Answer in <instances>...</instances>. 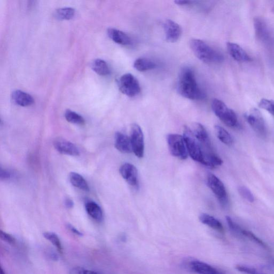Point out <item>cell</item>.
Wrapping results in <instances>:
<instances>
[{"label": "cell", "instance_id": "cell-9", "mask_svg": "<svg viewBox=\"0 0 274 274\" xmlns=\"http://www.w3.org/2000/svg\"><path fill=\"white\" fill-rule=\"evenodd\" d=\"M226 221L230 230L235 234L246 237V238L255 242V243L260 245L262 248L269 250V248L264 241L258 237L251 231L242 228L237 224L230 216H226Z\"/></svg>", "mask_w": 274, "mask_h": 274}, {"label": "cell", "instance_id": "cell-30", "mask_svg": "<svg viewBox=\"0 0 274 274\" xmlns=\"http://www.w3.org/2000/svg\"><path fill=\"white\" fill-rule=\"evenodd\" d=\"M65 118L68 122L73 124L81 125L85 123V120L81 116L69 109L66 111Z\"/></svg>", "mask_w": 274, "mask_h": 274}, {"label": "cell", "instance_id": "cell-24", "mask_svg": "<svg viewBox=\"0 0 274 274\" xmlns=\"http://www.w3.org/2000/svg\"><path fill=\"white\" fill-rule=\"evenodd\" d=\"M134 68L139 71L144 72L154 69L156 68V63L152 60L147 58L136 59L133 64Z\"/></svg>", "mask_w": 274, "mask_h": 274}, {"label": "cell", "instance_id": "cell-37", "mask_svg": "<svg viewBox=\"0 0 274 274\" xmlns=\"http://www.w3.org/2000/svg\"><path fill=\"white\" fill-rule=\"evenodd\" d=\"M68 228L72 232V233L79 236H81L83 234L77 229L75 227L72 226L71 225L68 224L67 225Z\"/></svg>", "mask_w": 274, "mask_h": 274}, {"label": "cell", "instance_id": "cell-5", "mask_svg": "<svg viewBox=\"0 0 274 274\" xmlns=\"http://www.w3.org/2000/svg\"><path fill=\"white\" fill-rule=\"evenodd\" d=\"M169 150L171 154L180 160H186L188 153L183 136L178 134H169L167 136Z\"/></svg>", "mask_w": 274, "mask_h": 274}, {"label": "cell", "instance_id": "cell-38", "mask_svg": "<svg viewBox=\"0 0 274 274\" xmlns=\"http://www.w3.org/2000/svg\"><path fill=\"white\" fill-rule=\"evenodd\" d=\"M175 4L178 6H187L191 4V2L184 1V0H178V1L175 2Z\"/></svg>", "mask_w": 274, "mask_h": 274}, {"label": "cell", "instance_id": "cell-23", "mask_svg": "<svg viewBox=\"0 0 274 274\" xmlns=\"http://www.w3.org/2000/svg\"><path fill=\"white\" fill-rule=\"evenodd\" d=\"M87 213L93 219L100 222L103 218V212L101 207L96 203L88 202L86 205Z\"/></svg>", "mask_w": 274, "mask_h": 274}, {"label": "cell", "instance_id": "cell-17", "mask_svg": "<svg viewBox=\"0 0 274 274\" xmlns=\"http://www.w3.org/2000/svg\"><path fill=\"white\" fill-rule=\"evenodd\" d=\"M227 47L229 54L235 61L239 62H249L252 61L246 51L239 45L234 43H228Z\"/></svg>", "mask_w": 274, "mask_h": 274}, {"label": "cell", "instance_id": "cell-8", "mask_svg": "<svg viewBox=\"0 0 274 274\" xmlns=\"http://www.w3.org/2000/svg\"><path fill=\"white\" fill-rule=\"evenodd\" d=\"M254 27L257 38L261 43L268 48H273L274 38L265 21L260 18H256Z\"/></svg>", "mask_w": 274, "mask_h": 274}, {"label": "cell", "instance_id": "cell-18", "mask_svg": "<svg viewBox=\"0 0 274 274\" xmlns=\"http://www.w3.org/2000/svg\"><path fill=\"white\" fill-rule=\"evenodd\" d=\"M115 146L120 152L130 153L132 152V147L129 136L118 132L115 135Z\"/></svg>", "mask_w": 274, "mask_h": 274}, {"label": "cell", "instance_id": "cell-35", "mask_svg": "<svg viewBox=\"0 0 274 274\" xmlns=\"http://www.w3.org/2000/svg\"><path fill=\"white\" fill-rule=\"evenodd\" d=\"M1 238L9 244L14 245L16 243V240L14 237L3 231H1Z\"/></svg>", "mask_w": 274, "mask_h": 274}, {"label": "cell", "instance_id": "cell-12", "mask_svg": "<svg viewBox=\"0 0 274 274\" xmlns=\"http://www.w3.org/2000/svg\"><path fill=\"white\" fill-rule=\"evenodd\" d=\"M208 187L217 197L220 202L226 204L228 197L226 188L223 182L215 175L209 174L207 178Z\"/></svg>", "mask_w": 274, "mask_h": 274}, {"label": "cell", "instance_id": "cell-31", "mask_svg": "<svg viewBox=\"0 0 274 274\" xmlns=\"http://www.w3.org/2000/svg\"><path fill=\"white\" fill-rule=\"evenodd\" d=\"M238 191L239 195L245 200H247L248 202L251 203H254L255 200V197L248 187L244 186H240L238 188Z\"/></svg>", "mask_w": 274, "mask_h": 274}, {"label": "cell", "instance_id": "cell-13", "mask_svg": "<svg viewBox=\"0 0 274 274\" xmlns=\"http://www.w3.org/2000/svg\"><path fill=\"white\" fill-rule=\"evenodd\" d=\"M163 26L166 40L168 43H174L180 39L182 34V29L174 21L171 19L166 20Z\"/></svg>", "mask_w": 274, "mask_h": 274}, {"label": "cell", "instance_id": "cell-19", "mask_svg": "<svg viewBox=\"0 0 274 274\" xmlns=\"http://www.w3.org/2000/svg\"><path fill=\"white\" fill-rule=\"evenodd\" d=\"M107 34L109 37L116 43L125 46L132 44L131 38L119 30L110 28L107 31Z\"/></svg>", "mask_w": 274, "mask_h": 274}, {"label": "cell", "instance_id": "cell-21", "mask_svg": "<svg viewBox=\"0 0 274 274\" xmlns=\"http://www.w3.org/2000/svg\"><path fill=\"white\" fill-rule=\"evenodd\" d=\"M200 222L210 228L223 233L224 228L222 224L215 217L206 213L200 214L199 217Z\"/></svg>", "mask_w": 274, "mask_h": 274}, {"label": "cell", "instance_id": "cell-1", "mask_svg": "<svg viewBox=\"0 0 274 274\" xmlns=\"http://www.w3.org/2000/svg\"><path fill=\"white\" fill-rule=\"evenodd\" d=\"M177 91L185 98L194 100H204L206 94L200 88L194 71L188 67L182 69L177 83Z\"/></svg>", "mask_w": 274, "mask_h": 274}, {"label": "cell", "instance_id": "cell-39", "mask_svg": "<svg viewBox=\"0 0 274 274\" xmlns=\"http://www.w3.org/2000/svg\"><path fill=\"white\" fill-rule=\"evenodd\" d=\"M66 206L68 208H71L73 207V203L70 199H67L65 200Z\"/></svg>", "mask_w": 274, "mask_h": 274}, {"label": "cell", "instance_id": "cell-14", "mask_svg": "<svg viewBox=\"0 0 274 274\" xmlns=\"http://www.w3.org/2000/svg\"><path fill=\"white\" fill-rule=\"evenodd\" d=\"M120 173L126 182L133 187L139 186V173L132 164L125 163L120 168Z\"/></svg>", "mask_w": 274, "mask_h": 274}, {"label": "cell", "instance_id": "cell-33", "mask_svg": "<svg viewBox=\"0 0 274 274\" xmlns=\"http://www.w3.org/2000/svg\"><path fill=\"white\" fill-rule=\"evenodd\" d=\"M235 268L239 272L245 274H266L254 267L245 265H237L236 266Z\"/></svg>", "mask_w": 274, "mask_h": 274}, {"label": "cell", "instance_id": "cell-29", "mask_svg": "<svg viewBox=\"0 0 274 274\" xmlns=\"http://www.w3.org/2000/svg\"><path fill=\"white\" fill-rule=\"evenodd\" d=\"M43 235L44 237L56 247L60 254H62L63 247L59 236L52 232H46Z\"/></svg>", "mask_w": 274, "mask_h": 274}, {"label": "cell", "instance_id": "cell-20", "mask_svg": "<svg viewBox=\"0 0 274 274\" xmlns=\"http://www.w3.org/2000/svg\"><path fill=\"white\" fill-rule=\"evenodd\" d=\"M12 97L13 101L20 106L28 107L34 103L33 97L22 91H15L12 93Z\"/></svg>", "mask_w": 274, "mask_h": 274}, {"label": "cell", "instance_id": "cell-3", "mask_svg": "<svg viewBox=\"0 0 274 274\" xmlns=\"http://www.w3.org/2000/svg\"><path fill=\"white\" fill-rule=\"evenodd\" d=\"M212 108L216 117L224 124L230 128L236 127L238 124L236 114L223 101L214 99L212 102Z\"/></svg>", "mask_w": 274, "mask_h": 274}, {"label": "cell", "instance_id": "cell-40", "mask_svg": "<svg viewBox=\"0 0 274 274\" xmlns=\"http://www.w3.org/2000/svg\"><path fill=\"white\" fill-rule=\"evenodd\" d=\"M0 274H6L2 268H1V271H0Z\"/></svg>", "mask_w": 274, "mask_h": 274}, {"label": "cell", "instance_id": "cell-26", "mask_svg": "<svg viewBox=\"0 0 274 274\" xmlns=\"http://www.w3.org/2000/svg\"><path fill=\"white\" fill-rule=\"evenodd\" d=\"M91 68L94 72L100 76H107L110 73V69L107 63L101 59L94 60L91 63Z\"/></svg>", "mask_w": 274, "mask_h": 274}, {"label": "cell", "instance_id": "cell-16", "mask_svg": "<svg viewBox=\"0 0 274 274\" xmlns=\"http://www.w3.org/2000/svg\"><path fill=\"white\" fill-rule=\"evenodd\" d=\"M55 149L60 153L71 156H79L80 152L76 146L71 142L59 139L54 143Z\"/></svg>", "mask_w": 274, "mask_h": 274}, {"label": "cell", "instance_id": "cell-28", "mask_svg": "<svg viewBox=\"0 0 274 274\" xmlns=\"http://www.w3.org/2000/svg\"><path fill=\"white\" fill-rule=\"evenodd\" d=\"M75 15V10L72 8H60L55 13L56 17L59 20H70Z\"/></svg>", "mask_w": 274, "mask_h": 274}, {"label": "cell", "instance_id": "cell-25", "mask_svg": "<svg viewBox=\"0 0 274 274\" xmlns=\"http://www.w3.org/2000/svg\"><path fill=\"white\" fill-rule=\"evenodd\" d=\"M69 180L72 185L85 191H89V185L84 177L78 173L72 172L70 174Z\"/></svg>", "mask_w": 274, "mask_h": 274}, {"label": "cell", "instance_id": "cell-6", "mask_svg": "<svg viewBox=\"0 0 274 274\" xmlns=\"http://www.w3.org/2000/svg\"><path fill=\"white\" fill-rule=\"evenodd\" d=\"M244 117L253 130L261 138L267 135V129L264 119L260 112L256 108H252L247 112Z\"/></svg>", "mask_w": 274, "mask_h": 274}, {"label": "cell", "instance_id": "cell-2", "mask_svg": "<svg viewBox=\"0 0 274 274\" xmlns=\"http://www.w3.org/2000/svg\"><path fill=\"white\" fill-rule=\"evenodd\" d=\"M189 45L197 58L207 64L221 63L225 60L221 52L202 40L192 39Z\"/></svg>", "mask_w": 274, "mask_h": 274}, {"label": "cell", "instance_id": "cell-27", "mask_svg": "<svg viewBox=\"0 0 274 274\" xmlns=\"http://www.w3.org/2000/svg\"><path fill=\"white\" fill-rule=\"evenodd\" d=\"M215 131L218 139L227 146H231L234 143V140L231 134L222 126H215Z\"/></svg>", "mask_w": 274, "mask_h": 274}, {"label": "cell", "instance_id": "cell-34", "mask_svg": "<svg viewBox=\"0 0 274 274\" xmlns=\"http://www.w3.org/2000/svg\"><path fill=\"white\" fill-rule=\"evenodd\" d=\"M70 274H99L98 272L86 269L81 267H76L73 268L70 272Z\"/></svg>", "mask_w": 274, "mask_h": 274}, {"label": "cell", "instance_id": "cell-7", "mask_svg": "<svg viewBox=\"0 0 274 274\" xmlns=\"http://www.w3.org/2000/svg\"><path fill=\"white\" fill-rule=\"evenodd\" d=\"M120 91L130 98L138 96L141 91L140 83L131 73H126L119 80Z\"/></svg>", "mask_w": 274, "mask_h": 274}, {"label": "cell", "instance_id": "cell-4", "mask_svg": "<svg viewBox=\"0 0 274 274\" xmlns=\"http://www.w3.org/2000/svg\"><path fill=\"white\" fill-rule=\"evenodd\" d=\"M183 138L189 155L194 161L202 163L203 161L202 146L196 138L191 128L187 126L184 127Z\"/></svg>", "mask_w": 274, "mask_h": 274}, {"label": "cell", "instance_id": "cell-32", "mask_svg": "<svg viewBox=\"0 0 274 274\" xmlns=\"http://www.w3.org/2000/svg\"><path fill=\"white\" fill-rule=\"evenodd\" d=\"M259 106L269 113L274 117V101L267 99H261L259 103Z\"/></svg>", "mask_w": 274, "mask_h": 274}, {"label": "cell", "instance_id": "cell-36", "mask_svg": "<svg viewBox=\"0 0 274 274\" xmlns=\"http://www.w3.org/2000/svg\"><path fill=\"white\" fill-rule=\"evenodd\" d=\"M0 177H1L2 180H8V179L11 177V174H10L8 171L4 170L3 169H1V172H0Z\"/></svg>", "mask_w": 274, "mask_h": 274}, {"label": "cell", "instance_id": "cell-41", "mask_svg": "<svg viewBox=\"0 0 274 274\" xmlns=\"http://www.w3.org/2000/svg\"><path fill=\"white\" fill-rule=\"evenodd\" d=\"M273 264L274 265V259L272 260Z\"/></svg>", "mask_w": 274, "mask_h": 274}, {"label": "cell", "instance_id": "cell-11", "mask_svg": "<svg viewBox=\"0 0 274 274\" xmlns=\"http://www.w3.org/2000/svg\"><path fill=\"white\" fill-rule=\"evenodd\" d=\"M184 265L187 269L198 274H225L208 263L194 259H187Z\"/></svg>", "mask_w": 274, "mask_h": 274}, {"label": "cell", "instance_id": "cell-15", "mask_svg": "<svg viewBox=\"0 0 274 274\" xmlns=\"http://www.w3.org/2000/svg\"><path fill=\"white\" fill-rule=\"evenodd\" d=\"M191 129L203 149H212L211 142H210L208 132L202 124L198 123H195Z\"/></svg>", "mask_w": 274, "mask_h": 274}, {"label": "cell", "instance_id": "cell-22", "mask_svg": "<svg viewBox=\"0 0 274 274\" xmlns=\"http://www.w3.org/2000/svg\"><path fill=\"white\" fill-rule=\"evenodd\" d=\"M223 161L213 151L204 155L202 164L210 168H216L222 165Z\"/></svg>", "mask_w": 274, "mask_h": 274}, {"label": "cell", "instance_id": "cell-10", "mask_svg": "<svg viewBox=\"0 0 274 274\" xmlns=\"http://www.w3.org/2000/svg\"><path fill=\"white\" fill-rule=\"evenodd\" d=\"M132 151L137 157L142 158L144 154V135L140 126L133 124L130 136Z\"/></svg>", "mask_w": 274, "mask_h": 274}]
</instances>
